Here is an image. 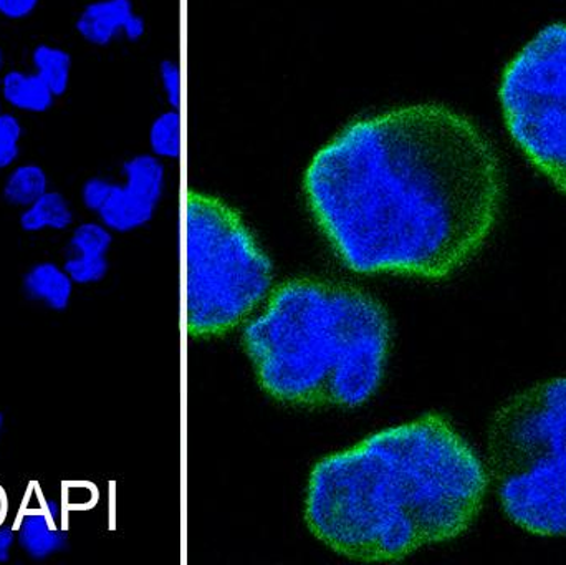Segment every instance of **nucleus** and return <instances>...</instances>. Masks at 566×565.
<instances>
[{
	"mask_svg": "<svg viewBox=\"0 0 566 565\" xmlns=\"http://www.w3.org/2000/svg\"><path fill=\"white\" fill-rule=\"evenodd\" d=\"M303 192L349 271L441 281L494 232L504 172L469 116L415 103L346 125L313 155Z\"/></svg>",
	"mask_w": 566,
	"mask_h": 565,
	"instance_id": "obj_1",
	"label": "nucleus"
},
{
	"mask_svg": "<svg viewBox=\"0 0 566 565\" xmlns=\"http://www.w3.org/2000/svg\"><path fill=\"white\" fill-rule=\"evenodd\" d=\"M489 473L439 414L386 428L315 464L305 496L310 533L339 556L398 563L464 534Z\"/></svg>",
	"mask_w": 566,
	"mask_h": 565,
	"instance_id": "obj_2",
	"label": "nucleus"
},
{
	"mask_svg": "<svg viewBox=\"0 0 566 565\" xmlns=\"http://www.w3.org/2000/svg\"><path fill=\"white\" fill-rule=\"evenodd\" d=\"M265 394L293 407L358 408L385 380L391 324L352 285L298 278L279 285L242 332Z\"/></svg>",
	"mask_w": 566,
	"mask_h": 565,
	"instance_id": "obj_3",
	"label": "nucleus"
},
{
	"mask_svg": "<svg viewBox=\"0 0 566 565\" xmlns=\"http://www.w3.org/2000/svg\"><path fill=\"white\" fill-rule=\"evenodd\" d=\"M488 464L515 526L535 536H566V377L525 388L495 411Z\"/></svg>",
	"mask_w": 566,
	"mask_h": 565,
	"instance_id": "obj_4",
	"label": "nucleus"
},
{
	"mask_svg": "<svg viewBox=\"0 0 566 565\" xmlns=\"http://www.w3.org/2000/svg\"><path fill=\"white\" fill-rule=\"evenodd\" d=\"M186 325L192 338L222 337L268 297L274 264L228 202L186 199Z\"/></svg>",
	"mask_w": 566,
	"mask_h": 565,
	"instance_id": "obj_5",
	"label": "nucleus"
},
{
	"mask_svg": "<svg viewBox=\"0 0 566 565\" xmlns=\"http://www.w3.org/2000/svg\"><path fill=\"white\" fill-rule=\"evenodd\" d=\"M499 95L515 145L566 195V23L545 27L511 60Z\"/></svg>",
	"mask_w": 566,
	"mask_h": 565,
	"instance_id": "obj_6",
	"label": "nucleus"
},
{
	"mask_svg": "<svg viewBox=\"0 0 566 565\" xmlns=\"http://www.w3.org/2000/svg\"><path fill=\"white\" fill-rule=\"evenodd\" d=\"M123 181L108 178L96 218L116 234L142 229L158 209L165 192V165L158 156L142 153L122 165Z\"/></svg>",
	"mask_w": 566,
	"mask_h": 565,
	"instance_id": "obj_7",
	"label": "nucleus"
},
{
	"mask_svg": "<svg viewBox=\"0 0 566 565\" xmlns=\"http://www.w3.org/2000/svg\"><path fill=\"white\" fill-rule=\"evenodd\" d=\"M73 30L86 45L106 49L118 40L139 42L148 25L133 0H90L76 13Z\"/></svg>",
	"mask_w": 566,
	"mask_h": 565,
	"instance_id": "obj_8",
	"label": "nucleus"
},
{
	"mask_svg": "<svg viewBox=\"0 0 566 565\" xmlns=\"http://www.w3.org/2000/svg\"><path fill=\"white\" fill-rule=\"evenodd\" d=\"M113 245V231L102 221H83L73 226L66 242L63 269L75 285L99 284L108 274V254Z\"/></svg>",
	"mask_w": 566,
	"mask_h": 565,
	"instance_id": "obj_9",
	"label": "nucleus"
},
{
	"mask_svg": "<svg viewBox=\"0 0 566 565\" xmlns=\"http://www.w3.org/2000/svg\"><path fill=\"white\" fill-rule=\"evenodd\" d=\"M56 102L32 69L9 66L0 75V103L19 115H45L55 108Z\"/></svg>",
	"mask_w": 566,
	"mask_h": 565,
	"instance_id": "obj_10",
	"label": "nucleus"
},
{
	"mask_svg": "<svg viewBox=\"0 0 566 565\" xmlns=\"http://www.w3.org/2000/svg\"><path fill=\"white\" fill-rule=\"evenodd\" d=\"M15 534L17 546L35 563H43L69 551V537L42 511L23 513L17 523Z\"/></svg>",
	"mask_w": 566,
	"mask_h": 565,
	"instance_id": "obj_11",
	"label": "nucleus"
},
{
	"mask_svg": "<svg viewBox=\"0 0 566 565\" xmlns=\"http://www.w3.org/2000/svg\"><path fill=\"white\" fill-rule=\"evenodd\" d=\"M23 292L30 301L53 312H63L72 304L75 282L63 265L52 261L36 262L23 275Z\"/></svg>",
	"mask_w": 566,
	"mask_h": 565,
	"instance_id": "obj_12",
	"label": "nucleus"
},
{
	"mask_svg": "<svg viewBox=\"0 0 566 565\" xmlns=\"http://www.w3.org/2000/svg\"><path fill=\"white\" fill-rule=\"evenodd\" d=\"M19 224L29 234L65 232L75 226V209L63 192L50 188L29 208L20 209Z\"/></svg>",
	"mask_w": 566,
	"mask_h": 565,
	"instance_id": "obj_13",
	"label": "nucleus"
},
{
	"mask_svg": "<svg viewBox=\"0 0 566 565\" xmlns=\"http://www.w3.org/2000/svg\"><path fill=\"white\" fill-rule=\"evenodd\" d=\"M29 66L43 80L56 100L69 95L73 72V56L69 49L50 40L36 42L29 52Z\"/></svg>",
	"mask_w": 566,
	"mask_h": 565,
	"instance_id": "obj_14",
	"label": "nucleus"
},
{
	"mask_svg": "<svg viewBox=\"0 0 566 565\" xmlns=\"http://www.w3.org/2000/svg\"><path fill=\"white\" fill-rule=\"evenodd\" d=\"M50 189V176L40 163L19 161L7 169L2 199L10 208L25 209Z\"/></svg>",
	"mask_w": 566,
	"mask_h": 565,
	"instance_id": "obj_15",
	"label": "nucleus"
},
{
	"mask_svg": "<svg viewBox=\"0 0 566 565\" xmlns=\"http://www.w3.org/2000/svg\"><path fill=\"white\" fill-rule=\"evenodd\" d=\"M149 148L159 159H176L182 149V123L176 108L156 116L149 126Z\"/></svg>",
	"mask_w": 566,
	"mask_h": 565,
	"instance_id": "obj_16",
	"label": "nucleus"
},
{
	"mask_svg": "<svg viewBox=\"0 0 566 565\" xmlns=\"http://www.w3.org/2000/svg\"><path fill=\"white\" fill-rule=\"evenodd\" d=\"M25 126L19 113L0 106V171H7L19 163Z\"/></svg>",
	"mask_w": 566,
	"mask_h": 565,
	"instance_id": "obj_17",
	"label": "nucleus"
},
{
	"mask_svg": "<svg viewBox=\"0 0 566 565\" xmlns=\"http://www.w3.org/2000/svg\"><path fill=\"white\" fill-rule=\"evenodd\" d=\"M159 85H161L163 95L171 108H179L182 98V79L179 63L175 60H163L158 70Z\"/></svg>",
	"mask_w": 566,
	"mask_h": 565,
	"instance_id": "obj_18",
	"label": "nucleus"
},
{
	"mask_svg": "<svg viewBox=\"0 0 566 565\" xmlns=\"http://www.w3.org/2000/svg\"><path fill=\"white\" fill-rule=\"evenodd\" d=\"M43 0H0V20L9 23L25 22L32 19Z\"/></svg>",
	"mask_w": 566,
	"mask_h": 565,
	"instance_id": "obj_19",
	"label": "nucleus"
},
{
	"mask_svg": "<svg viewBox=\"0 0 566 565\" xmlns=\"http://www.w3.org/2000/svg\"><path fill=\"white\" fill-rule=\"evenodd\" d=\"M15 546V527L2 526V524H0V564H7L12 559Z\"/></svg>",
	"mask_w": 566,
	"mask_h": 565,
	"instance_id": "obj_20",
	"label": "nucleus"
},
{
	"mask_svg": "<svg viewBox=\"0 0 566 565\" xmlns=\"http://www.w3.org/2000/svg\"><path fill=\"white\" fill-rule=\"evenodd\" d=\"M7 69V55L6 49H3L2 43H0V75H2L3 70Z\"/></svg>",
	"mask_w": 566,
	"mask_h": 565,
	"instance_id": "obj_21",
	"label": "nucleus"
},
{
	"mask_svg": "<svg viewBox=\"0 0 566 565\" xmlns=\"http://www.w3.org/2000/svg\"><path fill=\"white\" fill-rule=\"evenodd\" d=\"M3 425H6V417H3L2 411H0V435H2Z\"/></svg>",
	"mask_w": 566,
	"mask_h": 565,
	"instance_id": "obj_22",
	"label": "nucleus"
}]
</instances>
